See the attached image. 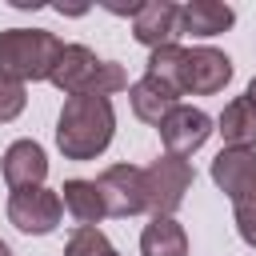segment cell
Masks as SVG:
<instances>
[{
    "instance_id": "cell-10",
    "label": "cell",
    "mask_w": 256,
    "mask_h": 256,
    "mask_svg": "<svg viewBox=\"0 0 256 256\" xmlns=\"http://www.w3.org/2000/svg\"><path fill=\"white\" fill-rule=\"evenodd\" d=\"M208 176L228 200L256 192V148H220Z\"/></svg>"
},
{
    "instance_id": "cell-7",
    "label": "cell",
    "mask_w": 256,
    "mask_h": 256,
    "mask_svg": "<svg viewBox=\"0 0 256 256\" xmlns=\"http://www.w3.org/2000/svg\"><path fill=\"white\" fill-rule=\"evenodd\" d=\"M156 132H160V140H164V152H168V156L188 160L192 152H200V148L208 144V136H212L216 128H212V116H208L204 108L176 104V108L164 116V124H160Z\"/></svg>"
},
{
    "instance_id": "cell-5",
    "label": "cell",
    "mask_w": 256,
    "mask_h": 256,
    "mask_svg": "<svg viewBox=\"0 0 256 256\" xmlns=\"http://www.w3.org/2000/svg\"><path fill=\"white\" fill-rule=\"evenodd\" d=\"M4 212H8V224L16 232H24V236H48V232H56V224L64 216V204H60V192H52V188L40 184V188L12 192Z\"/></svg>"
},
{
    "instance_id": "cell-2",
    "label": "cell",
    "mask_w": 256,
    "mask_h": 256,
    "mask_svg": "<svg viewBox=\"0 0 256 256\" xmlns=\"http://www.w3.org/2000/svg\"><path fill=\"white\" fill-rule=\"evenodd\" d=\"M60 52H64V40L48 28H4L0 32V76L20 80V84L52 80Z\"/></svg>"
},
{
    "instance_id": "cell-1",
    "label": "cell",
    "mask_w": 256,
    "mask_h": 256,
    "mask_svg": "<svg viewBox=\"0 0 256 256\" xmlns=\"http://www.w3.org/2000/svg\"><path fill=\"white\" fill-rule=\"evenodd\" d=\"M116 136V108L108 96H68L56 116V148L64 160H96Z\"/></svg>"
},
{
    "instance_id": "cell-12",
    "label": "cell",
    "mask_w": 256,
    "mask_h": 256,
    "mask_svg": "<svg viewBox=\"0 0 256 256\" xmlns=\"http://www.w3.org/2000/svg\"><path fill=\"white\" fill-rule=\"evenodd\" d=\"M236 24V12L232 4H220V0H188L180 4V36H220Z\"/></svg>"
},
{
    "instance_id": "cell-18",
    "label": "cell",
    "mask_w": 256,
    "mask_h": 256,
    "mask_svg": "<svg viewBox=\"0 0 256 256\" xmlns=\"http://www.w3.org/2000/svg\"><path fill=\"white\" fill-rule=\"evenodd\" d=\"M64 256H120V252L100 228H72V236L64 240Z\"/></svg>"
},
{
    "instance_id": "cell-22",
    "label": "cell",
    "mask_w": 256,
    "mask_h": 256,
    "mask_svg": "<svg viewBox=\"0 0 256 256\" xmlns=\"http://www.w3.org/2000/svg\"><path fill=\"white\" fill-rule=\"evenodd\" d=\"M0 256H12V248H8V244H4V240H0Z\"/></svg>"
},
{
    "instance_id": "cell-21",
    "label": "cell",
    "mask_w": 256,
    "mask_h": 256,
    "mask_svg": "<svg viewBox=\"0 0 256 256\" xmlns=\"http://www.w3.org/2000/svg\"><path fill=\"white\" fill-rule=\"evenodd\" d=\"M244 96H248V100H252V104H256V76H252V80H248V88H244Z\"/></svg>"
},
{
    "instance_id": "cell-3",
    "label": "cell",
    "mask_w": 256,
    "mask_h": 256,
    "mask_svg": "<svg viewBox=\"0 0 256 256\" xmlns=\"http://www.w3.org/2000/svg\"><path fill=\"white\" fill-rule=\"evenodd\" d=\"M48 84L64 96H112L128 88V72L116 60H100L88 44H64Z\"/></svg>"
},
{
    "instance_id": "cell-11",
    "label": "cell",
    "mask_w": 256,
    "mask_h": 256,
    "mask_svg": "<svg viewBox=\"0 0 256 256\" xmlns=\"http://www.w3.org/2000/svg\"><path fill=\"white\" fill-rule=\"evenodd\" d=\"M0 172H4V184L12 192L20 188H40L44 176H48V152L36 144V140H12L4 148V160H0Z\"/></svg>"
},
{
    "instance_id": "cell-19",
    "label": "cell",
    "mask_w": 256,
    "mask_h": 256,
    "mask_svg": "<svg viewBox=\"0 0 256 256\" xmlns=\"http://www.w3.org/2000/svg\"><path fill=\"white\" fill-rule=\"evenodd\" d=\"M24 104H28V92H24V84H20V80H8V76H0V124H12V120L24 112Z\"/></svg>"
},
{
    "instance_id": "cell-15",
    "label": "cell",
    "mask_w": 256,
    "mask_h": 256,
    "mask_svg": "<svg viewBox=\"0 0 256 256\" xmlns=\"http://www.w3.org/2000/svg\"><path fill=\"white\" fill-rule=\"evenodd\" d=\"M216 132L224 148H256V104L248 96H236L216 116Z\"/></svg>"
},
{
    "instance_id": "cell-13",
    "label": "cell",
    "mask_w": 256,
    "mask_h": 256,
    "mask_svg": "<svg viewBox=\"0 0 256 256\" xmlns=\"http://www.w3.org/2000/svg\"><path fill=\"white\" fill-rule=\"evenodd\" d=\"M128 100H132V112H136V120H144V124H164V116L180 104V96L172 92V88H164L160 80H152V76H140L136 84H128Z\"/></svg>"
},
{
    "instance_id": "cell-9",
    "label": "cell",
    "mask_w": 256,
    "mask_h": 256,
    "mask_svg": "<svg viewBox=\"0 0 256 256\" xmlns=\"http://www.w3.org/2000/svg\"><path fill=\"white\" fill-rule=\"evenodd\" d=\"M132 36L148 52H156L164 44H176V36H180V4L176 0H144L140 12L132 16Z\"/></svg>"
},
{
    "instance_id": "cell-6",
    "label": "cell",
    "mask_w": 256,
    "mask_h": 256,
    "mask_svg": "<svg viewBox=\"0 0 256 256\" xmlns=\"http://www.w3.org/2000/svg\"><path fill=\"white\" fill-rule=\"evenodd\" d=\"M96 188L104 196V212L108 216H140V212H148L144 168H136V164H108L96 176Z\"/></svg>"
},
{
    "instance_id": "cell-8",
    "label": "cell",
    "mask_w": 256,
    "mask_h": 256,
    "mask_svg": "<svg viewBox=\"0 0 256 256\" xmlns=\"http://www.w3.org/2000/svg\"><path fill=\"white\" fill-rule=\"evenodd\" d=\"M232 56L220 52V48H188V60H184V96H212V92H224V84L232 80Z\"/></svg>"
},
{
    "instance_id": "cell-14",
    "label": "cell",
    "mask_w": 256,
    "mask_h": 256,
    "mask_svg": "<svg viewBox=\"0 0 256 256\" xmlns=\"http://www.w3.org/2000/svg\"><path fill=\"white\" fill-rule=\"evenodd\" d=\"M60 204H64V212L76 220V228H96L108 212H104V196H100V188H96V180H64V188H60Z\"/></svg>"
},
{
    "instance_id": "cell-4",
    "label": "cell",
    "mask_w": 256,
    "mask_h": 256,
    "mask_svg": "<svg viewBox=\"0 0 256 256\" xmlns=\"http://www.w3.org/2000/svg\"><path fill=\"white\" fill-rule=\"evenodd\" d=\"M196 172L188 160L180 156H156L148 168H144V192H148V212L152 216H176V208L184 204L188 188H192Z\"/></svg>"
},
{
    "instance_id": "cell-16",
    "label": "cell",
    "mask_w": 256,
    "mask_h": 256,
    "mask_svg": "<svg viewBox=\"0 0 256 256\" xmlns=\"http://www.w3.org/2000/svg\"><path fill=\"white\" fill-rule=\"evenodd\" d=\"M140 256H188V232L176 216H152L140 232Z\"/></svg>"
},
{
    "instance_id": "cell-17",
    "label": "cell",
    "mask_w": 256,
    "mask_h": 256,
    "mask_svg": "<svg viewBox=\"0 0 256 256\" xmlns=\"http://www.w3.org/2000/svg\"><path fill=\"white\" fill-rule=\"evenodd\" d=\"M184 60H188V48H180V44H164V48L148 52V68H144V76H152V80H160L164 88H172L176 96H184Z\"/></svg>"
},
{
    "instance_id": "cell-20",
    "label": "cell",
    "mask_w": 256,
    "mask_h": 256,
    "mask_svg": "<svg viewBox=\"0 0 256 256\" xmlns=\"http://www.w3.org/2000/svg\"><path fill=\"white\" fill-rule=\"evenodd\" d=\"M232 220H236V232L248 248H256V192L232 200Z\"/></svg>"
}]
</instances>
